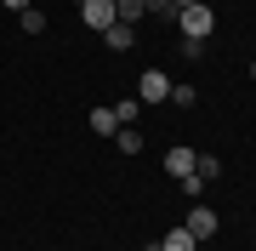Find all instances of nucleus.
Instances as JSON below:
<instances>
[{
	"mask_svg": "<svg viewBox=\"0 0 256 251\" xmlns=\"http://www.w3.org/2000/svg\"><path fill=\"white\" fill-rule=\"evenodd\" d=\"M137 114H142L137 97H120V103H114V120H120V126H137Z\"/></svg>",
	"mask_w": 256,
	"mask_h": 251,
	"instance_id": "9d476101",
	"label": "nucleus"
},
{
	"mask_svg": "<svg viewBox=\"0 0 256 251\" xmlns=\"http://www.w3.org/2000/svg\"><path fill=\"white\" fill-rule=\"evenodd\" d=\"M0 6H6V12H28L34 0H0Z\"/></svg>",
	"mask_w": 256,
	"mask_h": 251,
	"instance_id": "f3484780",
	"label": "nucleus"
},
{
	"mask_svg": "<svg viewBox=\"0 0 256 251\" xmlns=\"http://www.w3.org/2000/svg\"><path fill=\"white\" fill-rule=\"evenodd\" d=\"M176 29H182V40H205V35H216V6H210V0L182 6V12H176Z\"/></svg>",
	"mask_w": 256,
	"mask_h": 251,
	"instance_id": "f257e3e1",
	"label": "nucleus"
},
{
	"mask_svg": "<svg viewBox=\"0 0 256 251\" xmlns=\"http://www.w3.org/2000/svg\"><path fill=\"white\" fill-rule=\"evenodd\" d=\"M142 18H176L171 0H142Z\"/></svg>",
	"mask_w": 256,
	"mask_h": 251,
	"instance_id": "dca6fc26",
	"label": "nucleus"
},
{
	"mask_svg": "<svg viewBox=\"0 0 256 251\" xmlns=\"http://www.w3.org/2000/svg\"><path fill=\"white\" fill-rule=\"evenodd\" d=\"M18 23H23V35H46V12H40V6L18 12Z\"/></svg>",
	"mask_w": 256,
	"mask_h": 251,
	"instance_id": "9b49d317",
	"label": "nucleus"
},
{
	"mask_svg": "<svg viewBox=\"0 0 256 251\" xmlns=\"http://www.w3.org/2000/svg\"><path fill=\"white\" fill-rule=\"evenodd\" d=\"M194 245H200V240H194V234H188L182 223H176V228H171V234L160 240V251H194Z\"/></svg>",
	"mask_w": 256,
	"mask_h": 251,
	"instance_id": "0eeeda50",
	"label": "nucleus"
},
{
	"mask_svg": "<svg viewBox=\"0 0 256 251\" xmlns=\"http://www.w3.org/2000/svg\"><path fill=\"white\" fill-rule=\"evenodd\" d=\"M194 171L210 183V177H222V160H216V154H200V160H194Z\"/></svg>",
	"mask_w": 256,
	"mask_h": 251,
	"instance_id": "4468645a",
	"label": "nucleus"
},
{
	"mask_svg": "<svg viewBox=\"0 0 256 251\" xmlns=\"http://www.w3.org/2000/svg\"><path fill=\"white\" fill-rule=\"evenodd\" d=\"M171 75H165V69H142L137 75V103H171Z\"/></svg>",
	"mask_w": 256,
	"mask_h": 251,
	"instance_id": "f03ea898",
	"label": "nucleus"
},
{
	"mask_svg": "<svg viewBox=\"0 0 256 251\" xmlns=\"http://www.w3.org/2000/svg\"><path fill=\"white\" fill-rule=\"evenodd\" d=\"M176 183H182V194H188V200H200V194H205V177H200V171H188V177H176Z\"/></svg>",
	"mask_w": 256,
	"mask_h": 251,
	"instance_id": "2eb2a0df",
	"label": "nucleus"
},
{
	"mask_svg": "<svg viewBox=\"0 0 256 251\" xmlns=\"http://www.w3.org/2000/svg\"><path fill=\"white\" fill-rule=\"evenodd\" d=\"M114 12H120V23H131V29L142 23V0H114Z\"/></svg>",
	"mask_w": 256,
	"mask_h": 251,
	"instance_id": "f8f14e48",
	"label": "nucleus"
},
{
	"mask_svg": "<svg viewBox=\"0 0 256 251\" xmlns=\"http://www.w3.org/2000/svg\"><path fill=\"white\" fill-rule=\"evenodd\" d=\"M114 143H120V154H142V131H137V126H120Z\"/></svg>",
	"mask_w": 256,
	"mask_h": 251,
	"instance_id": "6e6552de",
	"label": "nucleus"
},
{
	"mask_svg": "<svg viewBox=\"0 0 256 251\" xmlns=\"http://www.w3.org/2000/svg\"><path fill=\"white\" fill-rule=\"evenodd\" d=\"M171 103H176V109H194V103H200V92L182 80V86H171Z\"/></svg>",
	"mask_w": 256,
	"mask_h": 251,
	"instance_id": "ddd939ff",
	"label": "nucleus"
},
{
	"mask_svg": "<svg viewBox=\"0 0 256 251\" xmlns=\"http://www.w3.org/2000/svg\"><path fill=\"white\" fill-rule=\"evenodd\" d=\"M182 6H200V0H171V12H182Z\"/></svg>",
	"mask_w": 256,
	"mask_h": 251,
	"instance_id": "a211bd4d",
	"label": "nucleus"
},
{
	"mask_svg": "<svg viewBox=\"0 0 256 251\" xmlns=\"http://www.w3.org/2000/svg\"><path fill=\"white\" fill-rule=\"evenodd\" d=\"M194 160H200L194 149H171V154H165V171H171V177H188V171H194Z\"/></svg>",
	"mask_w": 256,
	"mask_h": 251,
	"instance_id": "423d86ee",
	"label": "nucleus"
},
{
	"mask_svg": "<svg viewBox=\"0 0 256 251\" xmlns=\"http://www.w3.org/2000/svg\"><path fill=\"white\" fill-rule=\"evenodd\" d=\"M80 23L92 29V35H108V29L120 23V12H114V0H86V6H80Z\"/></svg>",
	"mask_w": 256,
	"mask_h": 251,
	"instance_id": "7ed1b4c3",
	"label": "nucleus"
},
{
	"mask_svg": "<svg viewBox=\"0 0 256 251\" xmlns=\"http://www.w3.org/2000/svg\"><path fill=\"white\" fill-rule=\"evenodd\" d=\"M74 6H86V0H74Z\"/></svg>",
	"mask_w": 256,
	"mask_h": 251,
	"instance_id": "6ab92c4d",
	"label": "nucleus"
},
{
	"mask_svg": "<svg viewBox=\"0 0 256 251\" xmlns=\"http://www.w3.org/2000/svg\"><path fill=\"white\" fill-rule=\"evenodd\" d=\"M102 40H108V52H131V46H137V29H131V23H114Z\"/></svg>",
	"mask_w": 256,
	"mask_h": 251,
	"instance_id": "39448f33",
	"label": "nucleus"
},
{
	"mask_svg": "<svg viewBox=\"0 0 256 251\" xmlns=\"http://www.w3.org/2000/svg\"><path fill=\"white\" fill-rule=\"evenodd\" d=\"M148 251H160V245H148Z\"/></svg>",
	"mask_w": 256,
	"mask_h": 251,
	"instance_id": "aec40b11",
	"label": "nucleus"
},
{
	"mask_svg": "<svg viewBox=\"0 0 256 251\" xmlns=\"http://www.w3.org/2000/svg\"><path fill=\"white\" fill-rule=\"evenodd\" d=\"M216 223H222V217L210 211V205H194V211L182 217V228L194 234V240H210V234H216Z\"/></svg>",
	"mask_w": 256,
	"mask_h": 251,
	"instance_id": "20e7f679",
	"label": "nucleus"
},
{
	"mask_svg": "<svg viewBox=\"0 0 256 251\" xmlns=\"http://www.w3.org/2000/svg\"><path fill=\"white\" fill-rule=\"evenodd\" d=\"M92 131H97V137H114V131H120L114 109H92Z\"/></svg>",
	"mask_w": 256,
	"mask_h": 251,
	"instance_id": "1a4fd4ad",
	"label": "nucleus"
}]
</instances>
